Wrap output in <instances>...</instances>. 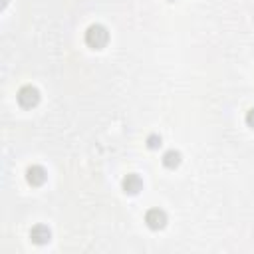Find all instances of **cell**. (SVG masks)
Listing matches in <instances>:
<instances>
[{
    "instance_id": "9",
    "label": "cell",
    "mask_w": 254,
    "mask_h": 254,
    "mask_svg": "<svg viewBox=\"0 0 254 254\" xmlns=\"http://www.w3.org/2000/svg\"><path fill=\"white\" fill-rule=\"evenodd\" d=\"M244 121H246V125H248V127H252V129H254V107H250V109L246 111Z\"/></svg>"
},
{
    "instance_id": "4",
    "label": "cell",
    "mask_w": 254,
    "mask_h": 254,
    "mask_svg": "<svg viewBox=\"0 0 254 254\" xmlns=\"http://www.w3.org/2000/svg\"><path fill=\"white\" fill-rule=\"evenodd\" d=\"M121 189H123L125 194H137V192L143 189V181H141V177H139L137 173H129V175L123 177Z\"/></svg>"
},
{
    "instance_id": "10",
    "label": "cell",
    "mask_w": 254,
    "mask_h": 254,
    "mask_svg": "<svg viewBox=\"0 0 254 254\" xmlns=\"http://www.w3.org/2000/svg\"><path fill=\"white\" fill-rule=\"evenodd\" d=\"M167 2H175V0H167Z\"/></svg>"
},
{
    "instance_id": "7",
    "label": "cell",
    "mask_w": 254,
    "mask_h": 254,
    "mask_svg": "<svg viewBox=\"0 0 254 254\" xmlns=\"http://www.w3.org/2000/svg\"><path fill=\"white\" fill-rule=\"evenodd\" d=\"M181 153L179 151H175V149H169L165 155H163V165L167 167V169H177L179 165H181Z\"/></svg>"
},
{
    "instance_id": "6",
    "label": "cell",
    "mask_w": 254,
    "mask_h": 254,
    "mask_svg": "<svg viewBox=\"0 0 254 254\" xmlns=\"http://www.w3.org/2000/svg\"><path fill=\"white\" fill-rule=\"evenodd\" d=\"M30 240H32L34 244H38V246L48 244V242L52 240V230H50L46 224H36V226H32V230H30Z\"/></svg>"
},
{
    "instance_id": "8",
    "label": "cell",
    "mask_w": 254,
    "mask_h": 254,
    "mask_svg": "<svg viewBox=\"0 0 254 254\" xmlns=\"http://www.w3.org/2000/svg\"><path fill=\"white\" fill-rule=\"evenodd\" d=\"M147 147L149 149H159L161 145H163V141H161V135H157V133H151L149 137H147Z\"/></svg>"
},
{
    "instance_id": "2",
    "label": "cell",
    "mask_w": 254,
    "mask_h": 254,
    "mask_svg": "<svg viewBox=\"0 0 254 254\" xmlns=\"http://www.w3.org/2000/svg\"><path fill=\"white\" fill-rule=\"evenodd\" d=\"M16 99H18V103H20L22 107L30 109V107H36V105H38V101H40V91H38V87H34V85H22V87L18 89V93H16Z\"/></svg>"
},
{
    "instance_id": "1",
    "label": "cell",
    "mask_w": 254,
    "mask_h": 254,
    "mask_svg": "<svg viewBox=\"0 0 254 254\" xmlns=\"http://www.w3.org/2000/svg\"><path fill=\"white\" fill-rule=\"evenodd\" d=\"M83 38H85V44L91 50H101V48H105V44L109 40V32L101 24H91V26H87Z\"/></svg>"
},
{
    "instance_id": "3",
    "label": "cell",
    "mask_w": 254,
    "mask_h": 254,
    "mask_svg": "<svg viewBox=\"0 0 254 254\" xmlns=\"http://www.w3.org/2000/svg\"><path fill=\"white\" fill-rule=\"evenodd\" d=\"M145 222L151 230H161L167 226V212L161 208H149L145 214Z\"/></svg>"
},
{
    "instance_id": "5",
    "label": "cell",
    "mask_w": 254,
    "mask_h": 254,
    "mask_svg": "<svg viewBox=\"0 0 254 254\" xmlns=\"http://www.w3.org/2000/svg\"><path fill=\"white\" fill-rule=\"evenodd\" d=\"M46 177H48V173H46V169L40 167V165H30V167L26 169V181H28L32 187L44 185V183H46Z\"/></svg>"
}]
</instances>
